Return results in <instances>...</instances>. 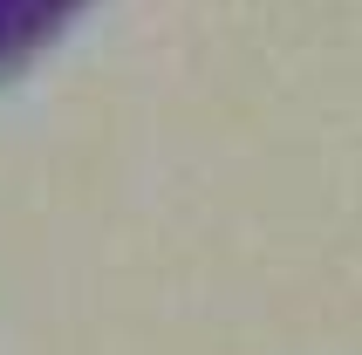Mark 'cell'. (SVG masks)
<instances>
[{"label": "cell", "instance_id": "cell-1", "mask_svg": "<svg viewBox=\"0 0 362 355\" xmlns=\"http://www.w3.org/2000/svg\"><path fill=\"white\" fill-rule=\"evenodd\" d=\"M89 0H0V82L21 76Z\"/></svg>", "mask_w": 362, "mask_h": 355}]
</instances>
